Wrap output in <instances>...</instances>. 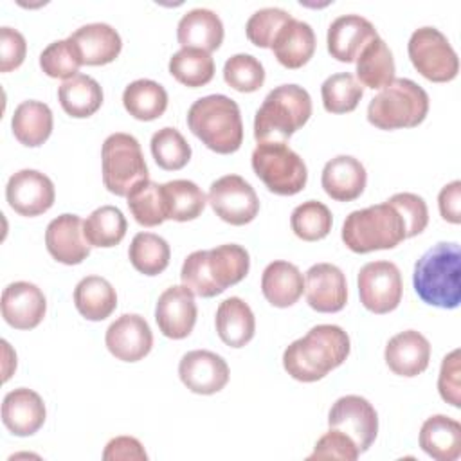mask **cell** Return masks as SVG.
Masks as SVG:
<instances>
[{
  "label": "cell",
  "instance_id": "cell-1",
  "mask_svg": "<svg viewBox=\"0 0 461 461\" xmlns=\"http://www.w3.org/2000/svg\"><path fill=\"white\" fill-rule=\"evenodd\" d=\"M348 333L337 324H317L283 353L285 371L299 382H317L349 355Z\"/></svg>",
  "mask_w": 461,
  "mask_h": 461
},
{
  "label": "cell",
  "instance_id": "cell-2",
  "mask_svg": "<svg viewBox=\"0 0 461 461\" xmlns=\"http://www.w3.org/2000/svg\"><path fill=\"white\" fill-rule=\"evenodd\" d=\"M250 268L249 252L236 243L191 252L182 265L180 279L198 297H214L240 283Z\"/></svg>",
  "mask_w": 461,
  "mask_h": 461
},
{
  "label": "cell",
  "instance_id": "cell-3",
  "mask_svg": "<svg viewBox=\"0 0 461 461\" xmlns=\"http://www.w3.org/2000/svg\"><path fill=\"white\" fill-rule=\"evenodd\" d=\"M412 285L418 297L430 306L454 310L461 301V250L454 241L430 247L414 265Z\"/></svg>",
  "mask_w": 461,
  "mask_h": 461
},
{
  "label": "cell",
  "instance_id": "cell-4",
  "mask_svg": "<svg viewBox=\"0 0 461 461\" xmlns=\"http://www.w3.org/2000/svg\"><path fill=\"white\" fill-rule=\"evenodd\" d=\"M189 130L212 151L229 155L243 142V122L240 106L223 94L196 99L187 112Z\"/></svg>",
  "mask_w": 461,
  "mask_h": 461
},
{
  "label": "cell",
  "instance_id": "cell-5",
  "mask_svg": "<svg viewBox=\"0 0 461 461\" xmlns=\"http://www.w3.org/2000/svg\"><path fill=\"white\" fill-rule=\"evenodd\" d=\"M312 115V97L299 85H279L267 94L254 117V139L286 142Z\"/></svg>",
  "mask_w": 461,
  "mask_h": 461
},
{
  "label": "cell",
  "instance_id": "cell-6",
  "mask_svg": "<svg viewBox=\"0 0 461 461\" xmlns=\"http://www.w3.org/2000/svg\"><path fill=\"white\" fill-rule=\"evenodd\" d=\"M405 238V223L389 202L353 211L342 225V241L357 254L394 249Z\"/></svg>",
  "mask_w": 461,
  "mask_h": 461
},
{
  "label": "cell",
  "instance_id": "cell-7",
  "mask_svg": "<svg viewBox=\"0 0 461 461\" xmlns=\"http://www.w3.org/2000/svg\"><path fill=\"white\" fill-rule=\"evenodd\" d=\"M429 112L427 92L407 77H394L367 104V121L380 130L414 128Z\"/></svg>",
  "mask_w": 461,
  "mask_h": 461
},
{
  "label": "cell",
  "instance_id": "cell-8",
  "mask_svg": "<svg viewBox=\"0 0 461 461\" xmlns=\"http://www.w3.org/2000/svg\"><path fill=\"white\" fill-rule=\"evenodd\" d=\"M252 169L268 191L292 196L304 189L308 169L286 142H259L252 151Z\"/></svg>",
  "mask_w": 461,
  "mask_h": 461
},
{
  "label": "cell",
  "instance_id": "cell-9",
  "mask_svg": "<svg viewBox=\"0 0 461 461\" xmlns=\"http://www.w3.org/2000/svg\"><path fill=\"white\" fill-rule=\"evenodd\" d=\"M101 162L103 184L117 196H128L133 185L148 180V166L140 144L130 133L108 135L103 142Z\"/></svg>",
  "mask_w": 461,
  "mask_h": 461
},
{
  "label": "cell",
  "instance_id": "cell-10",
  "mask_svg": "<svg viewBox=\"0 0 461 461\" xmlns=\"http://www.w3.org/2000/svg\"><path fill=\"white\" fill-rule=\"evenodd\" d=\"M412 67L429 81L447 83L459 72V59L447 36L436 27L416 29L407 45Z\"/></svg>",
  "mask_w": 461,
  "mask_h": 461
},
{
  "label": "cell",
  "instance_id": "cell-11",
  "mask_svg": "<svg viewBox=\"0 0 461 461\" xmlns=\"http://www.w3.org/2000/svg\"><path fill=\"white\" fill-rule=\"evenodd\" d=\"M357 283L360 303L373 313H389L402 301V274L393 261L366 263L358 272Z\"/></svg>",
  "mask_w": 461,
  "mask_h": 461
},
{
  "label": "cell",
  "instance_id": "cell-12",
  "mask_svg": "<svg viewBox=\"0 0 461 461\" xmlns=\"http://www.w3.org/2000/svg\"><path fill=\"white\" fill-rule=\"evenodd\" d=\"M207 202L216 216L230 225L250 223L259 211L254 187L240 175H225L214 180L209 187Z\"/></svg>",
  "mask_w": 461,
  "mask_h": 461
},
{
  "label": "cell",
  "instance_id": "cell-13",
  "mask_svg": "<svg viewBox=\"0 0 461 461\" xmlns=\"http://www.w3.org/2000/svg\"><path fill=\"white\" fill-rule=\"evenodd\" d=\"M330 429L348 434L358 452H366L378 434V414L375 407L358 394H346L339 398L328 414Z\"/></svg>",
  "mask_w": 461,
  "mask_h": 461
},
{
  "label": "cell",
  "instance_id": "cell-14",
  "mask_svg": "<svg viewBox=\"0 0 461 461\" xmlns=\"http://www.w3.org/2000/svg\"><path fill=\"white\" fill-rule=\"evenodd\" d=\"M5 198L11 209L22 216H40L54 203L52 180L36 169H20L7 180Z\"/></svg>",
  "mask_w": 461,
  "mask_h": 461
},
{
  "label": "cell",
  "instance_id": "cell-15",
  "mask_svg": "<svg viewBox=\"0 0 461 461\" xmlns=\"http://www.w3.org/2000/svg\"><path fill=\"white\" fill-rule=\"evenodd\" d=\"M104 342L115 358L122 362H137L151 351L153 333L144 317L124 313L108 326Z\"/></svg>",
  "mask_w": 461,
  "mask_h": 461
},
{
  "label": "cell",
  "instance_id": "cell-16",
  "mask_svg": "<svg viewBox=\"0 0 461 461\" xmlns=\"http://www.w3.org/2000/svg\"><path fill=\"white\" fill-rule=\"evenodd\" d=\"M304 292L310 308L321 313H335L346 306L348 283L337 265H312L304 277Z\"/></svg>",
  "mask_w": 461,
  "mask_h": 461
},
{
  "label": "cell",
  "instance_id": "cell-17",
  "mask_svg": "<svg viewBox=\"0 0 461 461\" xmlns=\"http://www.w3.org/2000/svg\"><path fill=\"white\" fill-rule=\"evenodd\" d=\"M182 384L196 394H214L229 382L227 362L207 349H194L182 357L178 364Z\"/></svg>",
  "mask_w": 461,
  "mask_h": 461
},
{
  "label": "cell",
  "instance_id": "cell-18",
  "mask_svg": "<svg viewBox=\"0 0 461 461\" xmlns=\"http://www.w3.org/2000/svg\"><path fill=\"white\" fill-rule=\"evenodd\" d=\"M196 303L194 294L182 286L166 288L155 306V321L158 330L167 339H185L196 322Z\"/></svg>",
  "mask_w": 461,
  "mask_h": 461
},
{
  "label": "cell",
  "instance_id": "cell-19",
  "mask_svg": "<svg viewBox=\"0 0 461 461\" xmlns=\"http://www.w3.org/2000/svg\"><path fill=\"white\" fill-rule=\"evenodd\" d=\"M47 312V301L43 292L29 283L16 281L2 292V317L14 330L36 328Z\"/></svg>",
  "mask_w": 461,
  "mask_h": 461
},
{
  "label": "cell",
  "instance_id": "cell-20",
  "mask_svg": "<svg viewBox=\"0 0 461 461\" xmlns=\"http://www.w3.org/2000/svg\"><path fill=\"white\" fill-rule=\"evenodd\" d=\"M49 254L63 265H77L90 254V243L83 232V221L77 214H59L45 230Z\"/></svg>",
  "mask_w": 461,
  "mask_h": 461
},
{
  "label": "cell",
  "instance_id": "cell-21",
  "mask_svg": "<svg viewBox=\"0 0 461 461\" xmlns=\"http://www.w3.org/2000/svg\"><path fill=\"white\" fill-rule=\"evenodd\" d=\"M376 36L378 32L367 18L360 14H344L335 18L328 27V52L342 63H351Z\"/></svg>",
  "mask_w": 461,
  "mask_h": 461
},
{
  "label": "cell",
  "instance_id": "cell-22",
  "mask_svg": "<svg viewBox=\"0 0 461 461\" xmlns=\"http://www.w3.org/2000/svg\"><path fill=\"white\" fill-rule=\"evenodd\" d=\"M384 357L394 375L418 376L429 366L430 342L420 331L405 330L389 339Z\"/></svg>",
  "mask_w": 461,
  "mask_h": 461
},
{
  "label": "cell",
  "instance_id": "cell-23",
  "mask_svg": "<svg viewBox=\"0 0 461 461\" xmlns=\"http://www.w3.org/2000/svg\"><path fill=\"white\" fill-rule=\"evenodd\" d=\"M45 403L32 389L18 387L4 396L2 421L14 436H32L45 423Z\"/></svg>",
  "mask_w": 461,
  "mask_h": 461
},
{
  "label": "cell",
  "instance_id": "cell-24",
  "mask_svg": "<svg viewBox=\"0 0 461 461\" xmlns=\"http://www.w3.org/2000/svg\"><path fill=\"white\" fill-rule=\"evenodd\" d=\"M68 40L79 54L83 65H106L112 63L121 49L122 41L119 32L108 23H86L76 29Z\"/></svg>",
  "mask_w": 461,
  "mask_h": 461
},
{
  "label": "cell",
  "instance_id": "cell-25",
  "mask_svg": "<svg viewBox=\"0 0 461 461\" xmlns=\"http://www.w3.org/2000/svg\"><path fill=\"white\" fill-rule=\"evenodd\" d=\"M367 173L362 162L351 155H337L328 160L321 184L326 194L337 202H351L364 193Z\"/></svg>",
  "mask_w": 461,
  "mask_h": 461
},
{
  "label": "cell",
  "instance_id": "cell-26",
  "mask_svg": "<svg viewBox=\"0 0 461 461\" xmlns=\"http://www.w3.org/2000/svg\"><path fill=\"white\" fill-rule=\"evenodd\" d=\"M176 40L182 49H200L211 54L223 41V23L211 9H191L178 22Z\"/></svg>",
  "mask_w": 461,
  "mask_h": 461
},
{
  "label": "cell",
  "instance_id": "cell-27",
  "mask_svg": "<svg viewBox=\"0 0 461 461\" xmlns=\"http://www.w3.org/2000/svg\"><path fill=\"white\" fill-rule=\"evenodd\" d=\"M270 49L283 67L301 68L315 52V32L310 23L290 18L277 32Z\"/></svg>",
  "mask_w": 461,
  "mask_h": 461
},
{
  "label": "cell",
  "instance_id": "cell-28",
  "mask_svg": "<svg viewBox=\"0 0 461 461\" xmlns=\"http://www.w3.org/2000/svg\"><path fill=\"white\" fill-rule=\"evenodd\" d=\"M261 292L272 306L288 308L303 295L304 277L294 263L272 261L263 270Z\"/></svg>",
  "mask_w": 461,
  "mask_h": 461
},
{
  "label": "cell",
  "instance_id": "cell-29",
  "mask_svg": "<svg viewBox=\"0 0 461 461\" xmlns=\"http://www.w3.org/2000/svg\"><path fill=\"white\" fill-rule=\"evenodd\" d=\"M420 447L425 454L438 461H454L461 454V425L459 421L434 414L427 418L420 429Z\"/></svg>",
  "mask_w": 461,
  "mask_h": 461
},
{
  "label": "cell",
  "instance_id": "cell-30",
  "mask_svg": "<svg viewBox=\"0 0 461 461\" xmlns=\"http://www.w3.org/2000/svg\"><path fill=\"white\" fill-rule=\"evenodd\" d=\"M214 324L221 342L230 348H243L252 340L256 331L254 313L240 297H229L220 303Z\"/></svg>",
  "mask_w": 461,
  "mask_h": 461
},
{
  "label": "cell",
  "instance_id": "cell-31",
  "mask_svg": "<svg viewBox=\"0 0 461 461\" xmlns=\"http://www.w3.org/2000/svg\"><path fill=\"white\" fill-rule=\"evenodd\" d=\"M52 112L41 101H23L14 108L11 128L16 140L23 146H41L52 133Z\"/></svg>",
  "mask_w": 461,
  "mask_h": 461
},
{
  "label": "cell",
  "instance_id": "cell-32",
  "mask_svg": "<svg viewBox=\"0 0 461 461\" xmlns=\"http://www.w3.org/2000/svg\"><path fill=\"white\" fill-rule=\"evenodd\" d=\"M357 77L358 83L382 90L394 79V59L387 43L376 36L357 56Z\"/></svg>",
  "mask_w": 461,
  "mask_h": 461
},
{
  "label": "cell",
  "instance_id": "cell-33",
  "mask_svg": "<svg viewBox=\"0 0 461 461\" xmlns=\"http://www.w3.org/2000/svg\"><path fill=\"white\" fill-rule=\"evenodd\" d=\"M74 304L88 321H103L117 308V294L108 279L86 276L74 288Z\"/></svg>",
  "mask_w": 461,
  "mask_h": 461
},
{
  "label": "cell",
  "instance_id": "cell-34",
  "mask_svg": "<svg viewBox=\"0 0 461 461\" xmlns=\"http://www.w3.org/2000/svg\"><path fill=\"white\" fill-rule=\"evenodd\" d=\"M58 99L61 108L76 119H85L94 115L103 104V88L101 85L86 76L77 74L61 83L58 88Z\"/></svg>",
  "mask_w": 461,
  "mask_h": 461
},
{
  "label": "cell",
  "instance_id": "cell-35",
  "mask_svg": "<svg viewBox=\"0 0 461 461\" xmlns=\"http://www.w3.org/2000/svg\"><path fill=\"white\" fill-rule=\"evenodd\" d=\"M126 112L139 121H153L167 108L166 88L153 79H135L122 92Z\"/></svg>",
  "mask_w": 461,
  "mask_h": 461
},
{
  "label": "cell",
  "instance_id": "cell-36",
  "mask_svg": "<svg viewBox=\"0 0 461 461\" xmlns=\"http://www.w3.org/2000/svg\"><path fill=\"white\" fill-rule=\"evenodd\" d=\"M128 223L115 205H101L83 221V232L90 247H115L122 241Z\"/></svg>",
  "mask_w": 461,
  "mask_h": 461
},
{
  "label": "cell",
  "instance_id": "cell-37",
  "mask_svg": "<svg viewBox=\"0 0 461 461\" xmlns=\"http://www.w3.org/2000/svg\"><path fill=\"white\" fill-rule=\"evenodd\" d=\"M167 220L189 221L202 214L207 196L191 180H169L162 184Z\"/></svg>",
  "mask_w": 461,
  "mask_h": 461
},
{
  "label": "cell",
  "instance_id": "cell-38",
  "mask_svg": "<svg viewBox=\"0 0 461 461\" xmlns=\"http://www.w3.org/2000/svg\"><path fill=\"white\" fill-rule=\"evenodd\" d=\"M126 200L131 216L142 227H157L167 220L162 185L149 178L133 185Z\"/></svg>",
  "mask_w": 461,
  "mask_h": 461
},
{
  "label": "cell",
  "instance_id": "cell-39",
  "mask_svg": "<svg viewBox=\"0 0 461 461\" xmlns=\"http://www.w3.org/2000/svg\"><path fill=\"white\" fill-rule=\"evenodd\" d=\"M130 263L144 276H158L169 265L171 249L167 241L153 232H139L128 249Z\"/></svg>",
  "mask_w": 461,
  "mask_h": 461
},
{
  "label": "cell",
  "instance_id": "cell-40",
  "mask_svg": "<svg viewBox=\"0 0 461 461\" xmlns=\"http://www.w3.org/2000/svg\"><path fill=\"white\" fill-rule=\"evenodd\" d=\"M169 74L189 88L207 85L214 76V59L200 49H180L169 59Z\"/></svg>",
  "mask_w": 461,
  "mask_h": 461
},
{
  "label": "cell",
  "instance_id": "cell-41",
  "mask_svg": "<svg viewBox=\"0 0 461 461\" xmlns=\"http://www.w3.org/2000/svg\"><path fill=\"white\" fill-rule=\"evenodd\" d=\"M324 110L330 113L353 112L364 95L362 85L349 72H339L330 76L321 86Z\"/></svg>",
  "mask_w": 461,
  "mask_h": 461
},
{
  "label": "cell",
  "instance_id": "cell-42",
  "mask_svg": "<svg viewBox=\"0 0 461 461\" xmlns=\"http://www.w3.org/2000/svg\"><path fill=\"white\" fill-rule=\"evenodd\" d=\"M331 211L317 200H308L297 205L290 216V227L294 234L304 241H317L331 230Z\"/></svg>",
  "mask_w": 461,
  "mask_h": 461
},
{
  "label": "cell",
  "instance_id": "cell-43",
  "mask_svg": "<svg viewBox=\"0 0 461 461\" xmlns=\"http://www.w3.org/2000/svg\"><path fill=\"white\" fill-rule=\"evenodd\" d=\"M151 155L158 167L166 171L182 169L191 158V146L184 135L171 126L160 128L151 137Z\"/></svg>",
  "mask_w": 461,
  "mask_h": 461
},
{
  "label": "cell",
  "instance_id": "cell-44",
  "mask_svg": "<svg viewBox=\"0 0 461 461\" xmlns=\"http://www.w3.org/2000/svg\"><path fill=\"white\" fill-rule=\"evenodd\" d=\"M223 79L238 92H256L265 83V68L250 54H234L223 65Z\"/></svg>",
  "mask_w": 461,
  "mask_h": 461
},
{
  "label": "cell",
  "instance_id": "cell-45",
  "mask_svg": "<svg viewBox=\"0 0 461 461\" xmlns=\"http://www.w3.org/2000/svg\"><path fill=\"white\" fill-rule=\"evenodd\" d=\"M81 65L83 63L79 54L68 38L49 43L40 54V67L49 77H59L67 81L77 76Z\"/></svg>",
  "mask_w": 461,
  "mask_h": 461
},
{
  "label": "cell",
  "instance_id": "cell-46",
  "mask_svg": "<svg viewBox=\"0 0 461 461\" xmlns=\"http://www.w3.org/2000/svg\"><path fill=\"white\" fill-rule=\"evenodd\" d=\"M290 18H292V14L281 7H263L249 18V22L245 25L247 38L256 47L270 49L277 32L285 27V23Z\"/></svg>",
  "mask_w": 461,
  "mask_h": 461
},
{
  "label": "cell",
  "instance_id": "cell-47",
  "mask_svg": "<svg viewBox=\"0 0 461 461\" xmlns=\"http://www.w3.org/2000/svg\"><path fill=\"white\" fill-rule=\"evenodd\" d=\"M402 216L405 223L407 238H412L425 230L429 223V209L421 196L414 193H396L387 200Z\"/></svg>",
  "mask_w": 461,
  "mask_h": 461
},
{
  "label": "cell",
  "instance_id": "cell-48",
  "mask_svg": "<svg viewBox=\"0 0 461 461\" xmlns=\"http://www.w3.org/2000/svg\"><path fill=\"white\" fill-rule=\"evenodd\" d=\"M358 448L355 441L337 430L330 429L324 436L319 438V441L313 447V452L308 456V459H342V461H355L358 457Z\"/></svg>",
  "mask_w": 461,
  "mask_h": 461
},
{
  "label": "cell",
  "instance_id": "cell-49",
  "mask_svg": "<svg viewBox=\"0 0 461 461\" xmlns=\"http://www.w3.org/2000/svg\"><path fill=\"white\" fill-rule=\"evenodd\" d=\"M27 54V43L20 31L13 27L0 29V72L18 68Z\"/></svg>",
  "mask_w": 461,
  "mask_h": 461
},
{
  "label": "cell",
  "instance_id": "cell-50",
  "mask_svg": "<svg viewBox=\"0 0 461 461\" xmlns=\"http://www.w3.org/2000/svg\"><path fill=\"white\" fill-rule=\"evenodd\" d=\"M438 389L441 398L454 405V407H461L459 403V349L450 351L443 362H441V369H439V378H438Z\"/></svg>",
  "mask_w": 461,
  "mask_h": 461
},
{
  "label": "cell",
  "instance_id": "cell-51",
  "mask_svg": "<svg viewBox=\"0 0 461 461\" xmlns=\"http://www.w3.org/2000/svg\"><path fill=\"white\" fill-rule=\"evenodd\" d=\"M103 459L104 461H117V459H122V461H128V459L146 461L148 454H146L142 443L137 438L117 436V438H113V439H110L106 443L104 452H103Z\"/></svg>",
  "mask_w": 461,
  "mask_h": 461
},
{
  "label": "cell",
  "instance_id": "cell-52",
  "mask_svg": "<svg viewBox=\"0 0 461 461\" xmlns=\"http://www.w3.org/2000/svg\"><path fill=\"white\" fill-rule=\"evenodd\" d=\"M459 203H461V182L454 180L447 184L438 196V205L441 218L450 221V223H459L461 221V212H459Z\"/></svg>",
  "mask_w": 461,
  "mask_h": 461
}]
</instances>
